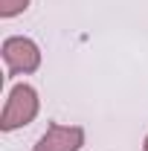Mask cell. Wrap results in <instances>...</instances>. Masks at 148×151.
<instances>
[{
    "label": "cell",
    "instance_id": "cell-3",
    "mask_svg": "<svg viewBox=\"0 0 148 151\" xmlns=\"http://www.w3.org/2000/svg\"><path fill=\"white\" fill-rule=\"evenodd\" d=\"M84 142V131L78 125H50L32 151H78Z\"/></svg>",
    "mask_w": 148,
    "mask_h": 151
},
{
    "label": "cell",
    "instance_id": "cell-1",
    "mask_svg": "<svg viewBox=\"0 0 148 151\" xmlns=\"http://www.w3.org/2000/svg\"><path fill=\"white\" fill-rule=\"evenodd\" d=\"M35 116H38V93H35V87L15 84L9 90L6 108H3V116H0V128L3 131H15L20 125H29Z\"/></svg>",
    "mask_w": 148,
    "mask_h": 151
},
{
    "label": "cell",
    "instance_id": "cell-2",
    "mask_svg": "<svg viewBox=\"0 0 148 151\" xmlns=\"http://www.w3.org/2000/svg\"><path fill=\"white\" fill-rule=\"evenodd\" d=\"M3 61H6V70L9 76H20V73H35L38 64H41V50H38L35 41L29 38H6L3 41Z\"/></svg>",
    "mask_w": 148,
    "mask_h": 151
},
{
    "label": "cell",
    "instance_id": "cell-4",
    "mask_svg": "<svg viewBox=\"0 0 148 151\" xmlns=\"http://www.w3.org/2000/svg\"><path fill=\"white\" fill-rule=\"evenodd\" d=\"M29 6V0H0V18H15Z\"/></svg>",
    "mask_w": 148,
    "mask_h": 151
},
{
    "label": "cell",
    "instance_id": "cell-5",
    "mask_svg": "<svg viewBox=\"0 0 148 151\" xmlns=\"http://www.w3.org/2000/svg\"><path fill=\"white\" fill-rule=\"evenodd\" d=\"M142 151H148V137H145V145H142Z\"/></svg>",
    "mask_w": 148,
    "mask_h": 151
}]
</instances>
